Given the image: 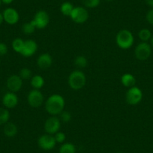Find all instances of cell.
Here are the masks:
<instances>
[{"mask_svg": "<svg viewBox=\"0 0 153 153\" xmlns=\"http://www.w3.org/2000/svg\"><path fill=\"white\" fill-rule=\"evenodd\" d=\"M65 101L63 96L59 94L51 95L45 102V110L51 116L59 115L64 110Z\"/></svg>", "mask_w": 153, "mask_h": 153, "instance_id": "6da1fadb", "label": "cell"}, {"mask_svg": "<svg viewBox=\"0 0 153 153\" xmlns=\"http://www.w3.org/2000/svg\"><path fill=\"white\" fill-rule=\"evenodd\" d=\"M134 42V37L128 29H122L116 36L117 46L123 50H128L131 48Z\"/></svg>", "mask_w": 153, "mask_h": 153, "instance_id": "7a4b0ae2", "label": "cell"}, {"mask_svg": "<svg viewBox=\"0 0 153 153\" xmlns=\"http://www.w3.org/2000/svg\"><path fill=\"white\" fill-rule=\"evenodd\" d=\"M68 83L73 90H80L86 83V76L83 71L79 70L73 71L69 74Z\"/></svg>", "mask_w": 153, "mask_h": 153, "instance_id": "3957f363", "label": "cell"}, {"mask_svg": "<svg viewBox=\"0 0 153 153\" xmlns=\"http://www.w3.org/2000/svg\"><path fill=\"white\" fill-rule=\"evenodd\" d=\"M143 92L137 86H133L128 89L126 94V101L130 105H137L143 99Z\"/></svg>", "mask_w": 153, "mask_h": 153, "instance_id": "277c9868", "label": "cell"}, {"mask_svg": "<svg viewBox=\"0 0 153 153\" xmlns=\"http://www.w3.org/2000/svg\"><path fill=\"white\" fill-rule=\"evenodd\" d=\"M152 54V47L148 42H140L134 50L135 57L140 61H146Z\"/></svg>", "mask_w": 153, "mask_h": 153, "instance_id": "5b68a950", "label": "cell"}, {"mask_svg": "<svg viewBox=\"0 0 153 153\" xmlns=\"http://www.w3.org/2000/svg\"><path fill=\"white\" fill-rule=\"evenodd\" d=\"M70 17L74 23L77 24H82L86 23L89 19V12L84 7H74Z\"/></svg>", "mask_w": 153, "mask_h": 153, "instance_id": "8992f818", "label": "cell"}, {"mask_svg": "<svg viewBox=\"0 0 153 153\" xmlns=\"http://www.w3.org/2000/svg\"><path fill=\"white\" fill-rule=\"evenodd\" d=\"M44 101H45V97L43 93L39 89H33L28 94V104L33 108H38L41 107L44 103Z\"/></svg>", "mask_w": 153, "mask_h": 153, "instance_id": "52a82bcc", "label": "cell"}, {"mask_svg": "<svg viewBox=\"0 0 153 153\" xmlns=\"http://www.w3.org/2000/svg\"><path fill=\"white\" fill-rule=\"evenodd\" d=\"M44 128L47 134L53 135L59 131L61 128V121L56 116H51L45 121Z\"/></svg>", "mask_w": 153, "mask_h": 153, "instance_id": "ba28073f", "label": "cell"}, {"mask_svg": "<svg viewBox=\"0 0 153 153\" xmlns=\"http://www.w3.org/2000/svg\"><path fill=\"white\" fill-rule=\"evenodd\" d=\"M38 145L43 150L49 151V150L53 149L56 146V141L53 135L45 134L38 138Z\"/></svg>", "mask_w": 153, "mask_h": 153, "instance_id": "9c48e42d", "label": "cell"}, {"mask_svg": "<svg viewBox=\"0 0 153 153\" xmlns=\"http://www.w3.org/2000/svg\"><path fill=\"white\" fill-rule=\"evenodd\" d=\"M34 23H35L36 29H43L48 26L50 23V17L49 14L45 11L41 10L36 12V14L34 16L33 19Z\"/></svg>", "mask_w": 153, "mask_h": 153, "instance_id": "30bf717a", "label": "cell"}, {"mask_svg": "<svg viewBox=\"0 0 153 153\" xmlns=\"http://www.w3.org/2000/svg\"><path fill=\"white\" fill-rule=\"evenodd\" d=\"M4 21L9 25H15L20 20L18 11L13 8H7L2 12Z\"/></svg>", "mask_w": 153, "mask_h": 153, "instance_id": "8fae6325", "label": "cell"}, {"mask_svg": "<svg viewBox=\"0 0 153 153\" xmlns=\"http://www.w3.org/2000/svg\"><path fill=\"white\" fill-rule=\"evenodd\" d=\"M6 85L10 92L16 93L21 89L23 86V80L19 75H11L7 80Z\"/></svg>", "mask_w": 153, "mask_h": 153, "instance_id": "7c38bea8", "label": "cell"}, {"mask_svg": "<svg viewBox=\"0 0 153 153\" xmlns=\"http://www.w3.org/2000/svg\"><path fill=\"white\" fill-rule=\"evenodd\" d=\"M18 97L15 92H8L4 95L2 98V104L7 109H13L18 104Z\"/></svg>", "mask_w": 153, "mask_h": 153, "instance_id": "4fadbf2b", "label": "cell"}, {"mask_svg": "<svg viewBox=\"0 0 153 153\" xmlns=\"http://www.w3.org/2000/svg\"><path fill=\"white\" fill-rule=\"evenodd\" d=\"M38 51V45L36 42L32 39H28L25 41L24 46L21 52V55L25 57L32 56Z\"/></svg>", "mask_w": 153, "mask_h": 153, "instance_id": "5bb4252c", "label": "cell"}, {"mask_svg": "<svg viewBox=\"0 0 153 153\" xmlns=\"http://www.w3.org/2000/svg\"><path fill=\"white\" fill-rule=\"evenodd\" d=\"M53 64V57L51 54L48 53L41 54L37 59V65L38 68L42 70H46L49 68Z\"/></svg>", "mask_w": 153, "mask_h": 153, "instance_id": "9a60e30c", "label": "cell"}, {"mask_svg": "<svg viewBox=\"0 0 153 153\" xmlns=\"http://www.w3.org/2000/svg\"><path fill=\"white\" fill-rule=\"evenodd\" d=\"M18 129H17V126L14 123L11 122H8L6 124L4 125L3 132L4 134L8 137H14L17 134Z\"/></svg>", "mask_w": 153, "mask_h": 153, "instance_id": "2e32d148", "label": "cell"}, {"mask_svg": "<svg viewBox=\"0 0 153 153\" xmlns=\"http://www.w3.org/2000/svg\"><path fill=\"white\" fill-rule=\"evenodd\" d=\"M137 80L135 78V76L133 74L129 73L124 74L121 77V83L126 88H131L133 87L136 84Z\"/></svg>", "mask_w": 153, "mask_h": 153, "instance_id": "e0dca14e", "label": "cell"}, {"mask_svg": "<svg viewBox=\"0 0 153 153\" xmlns=\"http://www.w3.org/2000/svg\"><path fill=\"white\" fill-rule=\"evenodd\" d=\"M45 79L42 75L36 74L32 76L31 78V86L33 89H40L45 86Z\"/></svg>", "mask_w": 153, "mask_h": 153, "instance_id": "ac0fdd59", "label": "cell"}, {"mask_svg": "<svg viewBox=\"0 0 153 153\" xmlns=\"http://www.w3.org/2000/svg\"><path fill=\"white\" fill-rule=\"evenodd\" d=\"M74 8V7L73 6V5H72L71 2H65L61 5V7H60V11H61V13L64 16L70 17Z\"/></svg>", "mask_w": 153, "mask_h": 153, "instance_id": "d6986e66", "label": "cell"}, {"mask_svg": "<svg viewBox=\"0 0 153 153\" xmlns=\"http://www.w3.org/2000/svg\"><path fill=\"white\" fill-rule=\"evenodd\" d=\"M10 119V113L8 109L5 107H0V126L6 124Z\"/></svg>", "mask_w": 153, "mask_h": 153, "instance_id": "ffe728a7", "label": "cell"}, {"mask_svg": "<svg viewBox=\"0 0 153 153\" xmlns=\"http://www.w3.org/2000/svg\"><path fill=\"white\" fill-rule=\"evenodd\" d=\"M35 29H36V26H35V23H34L32 20L30 22L25 23L22 26V32L24 34H26V35H31L33 32H35Z\"/></svg>", "mask_w": 153, "mask_h": 153, "instance_id": "44dd1931", "label": "cell"}, {"mask_svg": "<svg viewBox=\"0 0 153 153\" xmlns=\"http://www.w3.org/2000/svg\"><path fill=\"white\" fill-rule=\"evenodd\" d=\"M59 153H76V147L71 143H64L60 146Z\"/></svg>", "mask_w": 153, "mask_h": 153, "instance_id": "7402d4cb", "label": "cell"}, {"mask_svg": "<svg viewBox=\"0 0 153 153\" xmlns=\"http://www.w3.org/2000/svg\"><path fill=\"white\" fill-rule=\"evenodd\" d=\"M152 36V35L151 31L148 29H142L138 32V37L143 42H148L149 41H150Z\"/></svg>", "mask_w": 153, "mask_h": 153, "instance_id": "603a6c76", "label": "cell"}, {"mask_svg": "<svg viewBox=\"0 0 153 153\" xmlns=\"http://www.w3.org/2000/svg\"><path fill=\"white\" fill-rule=\"evenodd\" d=\"M24 42L25 41H23L22 38H17L15 39H14V41L12 42V48L16 53H21L22 51H23V46H24Z\"/></svg>", "mask_w": 153, "mask_h": 153, "instance_id": "cb8c5ba5", "label": "cell"}, {"mask_svg": "<svg viewBox=\"0 0 153 153\" xmlns=\"http://www.w3.org/2000/svg\"><path fill=\"white\" fill-rule=\"evenodd\" d=\"M74 65L80 68H84L87 66L88 60L84 56H78L74 59Z\"/></svg>", "mask_w": 153, "mask_h": 153, "instance_id": "d4e9b609", "label": "cell"}, {"mask_svg": "<svg viewBox=\"0 0 153 153\" xmlns=\"http://www.w3.org/2000/svg\"><path fill=\"white\" fill-rule=\"evenodd\" d=\"M19 76L21 77L22 80H29V79L32 78V71L28 68H23L20 71L19 73Z\"/></svg>", "mask_w": 153, "mask_h": 153, "instance_id": "484cf974", "label": "cell"}, {"mask_svg": "<svg viewBox=\"0 0 153 153\" xmlns=\"http://www.w3.org/2000/svg\"><path fill=\"white\" fill-rule=\"evenodd\" d=\"M83 5L88 8H94L100 5L101 0H82Z\"/></svg>", "mask_w": 153, "mask_h": 153, "instance_id": "4316f807", "label": "cell"}, {"mask_svg": "<svg viewBox=\"0 0 153 153\" xmlns=\"http://www.w3.org/2000/svg\"><path fill=\"white\" fill-rule=\"evenodd\" d=\"M60 121L62 122V123H67L71 120L72 116L70 113V112L66 111V110H63L61 113H60Z\"/></svg>", "mask_w": 153, "mask_h": 153, "instance_id": "83f0119b", "label": "cell"}, {"mask_svg": "<svg viewBox=\"0 0 153 153\" xmlns=\"http://www.w3.org/2000/svg\"><path fill=\"white\" fill-rule=\"evenodd\" d=\"M54 137H55L56 141V143H64L66 139V135L63 132L58 131L54 134Z\"/></svg>", "mask_w": 153, "mask_h": 153, "instance_id": "f1b7e54d", "label": "cell"}, {"mask_svg": "<svg viewBox=\"0 0 153 153\" xmlns=\"http://www.w3.org/2000/svg\"><path fill=\"white\" fill-rule=\"evenodd\" d=\"M8 46L5 43H0V56H3L6 55L8 53Z\"/></svg>", "mask_w": 153, "mask_h": 153, "instance_id": "f546056e", "label": "cell"}, {"mask_svg": "<svg viewBox=\"0 0 153 153\" xmlns=\"http://www.w3.org/2000/svg\"><path fill=\"white\" fill-rule=\"evenodd\" d=\"M146 18L147 22H148L149 24L152 25L153 26V8L152 9L149 10V11L147 12L146 16Z\"/></svg>", "mask_w": 153, "mask_h": 153, "instance_id": "4dcf8cb0", "label": "cell"}, {"mask_svg": "<svg viewBox=\"0 0 153 153\" xmlns=\"http://www.w3.org/2000/svg\"><path fill=\"white\" fill-rule=\"evenodd\" d=\"M145 2L149 6L153 8V0H145Z\"/></svg>", "mask_w": 153, "mask_h": 153, "instance_id": "1f68e13d", "label": "cell"}, {"mask_svg": "<svg viewBox=\"0 0 153 153\" xmlns=\"http://www.w3.org/2000/svg\"><path fill=\"white\" fill-rule=\"evenodd\" d=\"M14 2V0H2V3L5 4V5H9V4L12 3Z\"/></svg>", "mask_w": 153, "mask_h": 153, "instance_id": "d6a6232c", "label": "cell"}, {"mask_svg": "<svg viewBox=\"0 0 153 153\" xmlns=\"http://www.w3.org/2000/svg\"><path fill=\"white\" fill-rule=\"evenodd\" d=\"M4 21V19H3V15H2V13L0 12V25L2 24Z\"/></svg>", "mask_w": 153, "mask_h": 153, "instance_id": "836d02e7", "label": "cell"}, {"mask_svg": "<svg viewBox=\"0 0 153 153\" xmlns=\"http://www.w3.org/2000/svg\"><path fill=\"white\" fill-rule=\"evenodd\" d=\"M150 45H151L152 48H153V35L152 36L151 39H150Z\"/></svg>", "mask_w": 153, "mask_h": 153, "instance_id": "e575fe53", "label": "cell"}, {"mask_svg": "<svg viewBox=\"0 0 153 153\" xmlns=\"http://www.w3.org/2000/svg\"><path fill=\"white\" fill-rule=\"evenodd\" d=\"M2 0H0V6H1V4H2Z\"/></svg>", "mask_w": 153, "mask_h": 153, "instance_id": "d590c367", "label": "cell"}, {"mask_svg": "<svg viewBox=\"0 0 153 153\" xmlns=\"http://www.w3.org/2000/svg\"><path fill=\"white\" fill-rule=\"evenodd\" d=\"M106 1H112V0H106Z\"/></svg>", "mask_w": 153, "mask_h": 153, "instance_id": "8d00e7d4", "label": "cell"}, {"mask_svg": "<svg viewBox=\"0 0 153 153\" xmlns=\"http://www.w3.org/2000/svg\"><path fill=\"white\" fill-rule=\"evenodd\" d=\"M0 64H1V60H0Z\"/></svg>", "mask_w": 153, "mask_h": 153, "instance_id": "74e56055", "label": "cell"}]
</instances>
